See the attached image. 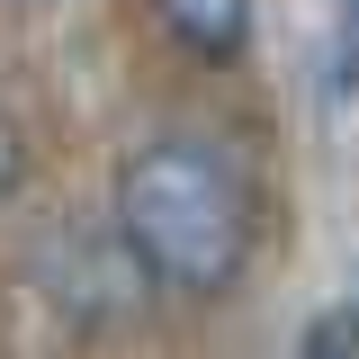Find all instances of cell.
Instances as JSON below:
<instances>
[{
	"label": "cell",
	"mask_w": 359,
	"mask_h": 359,
	"mask_svg": "<svg viewBox=\"0 0 359 359\" xmlns=\"http://www.w3.org/2000/svg\"><path fill=\"white\" fill-rule=\"evenodd\" d=\"M117 252L180 297H224L252 261V189L207 135H144L117 162Z\"/></svg>",
	"instance_id": "obj_1"
},
{
	"label": "cell",
	"mask_w": 359,
	"mask_h": 359,
	"mask_svg": "<svg viewBox=\"0 0 359 359\" xmlns=\"http://www.w3.org/2000/svg\"><path fill=\"white\" fill-rule=\"evenodd\" d=\"M162 27H171L180 45H198V54H243V45H252V18H243V9H162Z\"/></svg>",
	"instance_id": "obj_2"
},
{
	"label": "cell",
	"mask_w": 359,
	"mask_h": 359,
	"mask_svg": "<svg viewBox=\"0 0 359 359\" xmlns=\"http://www.w3.org/2000/svg\"><path fill=\"white\" fill-rule=\"evenodd\" d=\"M287 359H359V306L306 314V332H297V351H287Z\"/></svg>",
	"instance_id": "obj_3"
},
{
	"label": "cell",
	"mask_w": 359,
	"mask_h": 359,
	"mask_svg": "<svg viewBox=\"0 0 359 359\" xmlns=\"http://www.w3.org/2000/svg\"><path fill=\"white\" fill-rule=\"evenodd\" d=\"M18 171H27V144H18V126H9V117H0V198L18 189Z\"/></svg>",
	"instance_id": "obj_4"
}]
</instances>
